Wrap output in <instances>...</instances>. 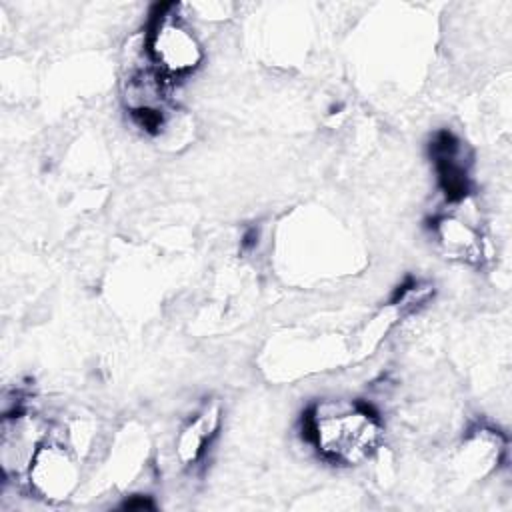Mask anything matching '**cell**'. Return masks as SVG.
I'll return each instance as SVG.
<instances>
[{"label":"cell","mask_w":512,"mask_h":512,"mask_svg":"<svg viewBox=\"0 0 512 512\" xmlns=\"http://www.w3.org/2000/svg\"><path fill=\"white\" fill-rule=\"evenodd\" d=\"M222 424V410L218 402L204 404L196 414L188 418V422L180 428L176 436V458L184 464H196L202 460L206 448L216 438Z\"/></svg>","instance_id":"5"},{"label":"cell","mask_w":512,"mask_h":512,"mask_svg":"<svg viewBox=\"0 0 512 512\" xmlns=\"http://www.w3.org/2000/svg\"><path fill=\"white\" fill-rule=\"evenodd\" d=\"M26 478L36 496L60 502L72 496L80 482V460L70 444L46 434L32 454Z\"/></svg>","instance_id":"3"},{"label":"cell","mask_w":512,"mask_h":512,"mask_svg":"<svg viewBox=\"0 0 512 512\" xmlns=\"http://www.w3.org/2000/svg\"><path fill=\"white\" fill-rule=\"evenodd\" d=\"M304 438L334 464H358L382 440L378 414L354 400H322L304 416Z\"/></svg>","instance_id":"1"},{"label":"cell","mask_w":512,"mask_h":512,"mask_svg":"<svg viewBox=\"0 0 512 512\" xmlns=\"http://www.w3.org/2000/svg\"><path fill=\"white\" fill-rule=\"evenodd\" d=\"M144 44L154 68L170 82L192 74L204 60L196 32L180 16V6L176 4L158 6L144 32Z\"/></svg>","instance_id":"2"},{"label":"cell","mask_w":512,"mask_h":512,"mask_svg":"<svg viewBox=\"0 0 512 512\" xmlns=\"http://www.w3.org/2000/svg\"><path fill=\"white\" fill-rule=\"evenodd\" d=\"M432 234L448 258L480 264L484 258V240L480 228L458 212L440 214L432 224Z\"/></svg>","instance_id":"4"}]
</instances>
